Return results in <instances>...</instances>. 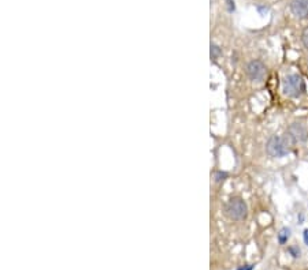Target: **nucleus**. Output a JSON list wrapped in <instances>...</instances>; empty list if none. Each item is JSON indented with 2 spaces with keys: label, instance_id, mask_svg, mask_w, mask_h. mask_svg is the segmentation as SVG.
<instances>
[{
  "label": "nucleus",
  "instance_id": "9",
  "mask_svg": "<svg viewBox=\"0 0 308 270\" xmlns=\"http://www.w3.org/2000/svg\"><path fill=\"white\" fill-rule=\"evenodd\" d=\"M288 251L293 258L300 257V248H297V247H295V245H293V247H289Z\"/></svg>",
  "mask_w": 308,
  "mask_h": 270
},
{
  "label": "nucleus",
  "instance_id": "14",
  "mask_svg": "<svg viewBox=\"0 0 308 270\" xmlns=\"http://www.w3.org/2000/svg\"><path fill=\"white\" fill-rule=\"evenodd\" d=\"M253 269V265H245L243 268H240L238 270H252Z\"/></svg>",
  "mask_w": 308,
  "mask_h": 270
},
{
  "label": "nucleus",
  "instance_id": "6",
  "mask_svg": "<svg viewBox=\"0 0 308 270\" xmlns=\"http://www.w3.org/2000/svg\"><path fill=\"white\" fill-rule=\"evenodd\" d=\"M290 11L296 18L304 19L308 17V0H292Z\"/></svg>",
  "mask_w": 308,
  "mask_h": 270
},
{
  "label": "nucleus",
  "instance_id": "3",
  "mask_svg": "<svg viewBox=\"0 0 308 270\" xmlns=\"http://www.w3.org/2000/svg\"><path fill=\"white\" fill-rule=\"evenodd\" d=\"M247 213H248V207L241 198H231L226 203L225 214L231 220H243L247 217Z\"/></svg>",
  "mask_w": 308,
  "mask_h": 270
},
{
  "label": "nucleus",
  "instance_id": "4",
  "mask_svg": "<svg viewBox=\"0 0 308 270\" xmlns=\"http://www.w3.org/2000/svg\"><path fill=\"white\" fill-rule=\"evenodd\" d=\"M245 73H247V75H248L251 81L262 82L266 78L267 69H266L263 62H260V60H251L250 63L247 64V67H245Z\"/></svg>",
  "mask_w": 308,
  "mask_h": 270
},
{
  "label": "nucleus",
  "instance_id": "13",
  "mask_svg": "<svg viewBox=\"0 0 308 270\" xmlns=\"http://www.w3.org/2000/svg\"><path fill=\"white\" fill-rule=\"evenodd\" d=\"M303 239H304V243L308 245V229H306L304 233H303Z\"/></svg>",
  "mask_w": 308,
  "mask_h": 270
},
{
  "label": "nucleus",
  "instance_id": "12",
  "mask_svg": "<svg viewBox=\"0 0 308 270\" xmlns=\"http://www.w3.org/2000/svg\"><path fill=\"white\" fill-rule=\"evenodd\" d=\"M226 3H227V7H229V11H234V3H233V0H226Z\"/></svg>",
  "mask_w": 308,
  "mask_h": 270
},
{
  "label": "nucleus",
  "instance_id": "11",
  "mask_svg": "<svg viewBox=\"0 0 308 270\" xmlns=\"http://www.w3.org/2000/svg\"><path fill=\"white\" fill-rule=\"evenodd\" d=\"M302 41H303V44H304V47L308 49V27L304 30V32H303Z\"/></svg>",
  "mask_w": 308,
  "mask_h": 270
},
{
  "label": "nucleus",
  "instance_id": "2",
  "mask_svg": "<svg viewBox=\"0 0 308 270\" xmlns=\"http://www.w3.org/2000/svg\"><path fill=\"white\" fill-rule=\"evenodd\" d=\"M283 92L285 95L292 97V98H297L306 92V85L304 81L300 75L297 74H290L285 78L283 81Z\"/></svg>",
  "mask_w": 308,
  "mask_h": 270
},
{
  "label": "nucleus",
  "instance_id": "10",
  "mask_svg": "<svg viewBox=\"0 0 308 270\" xmlns=\"http://www.w3.org/2000/svg\"><path fill=\"white\" fill-rule=\"evenodd\" d=\"M226 177H227V173H226V172H222V171H219V172L215 173V180H217V182H224Z\"/></svg>",
  "mask_w": 308,
  "mask_h": 270
},
{
  "label": "nucleus",
  "instance_id": "1",
  "mask_svg": "<svg viewBox=\"0 0 308 270\" xmlns=\"http://www.w3.org/2000/svg\"><path fill=\"white\" fill-rule=\"evenodd\" d=\"M289 145L290 142L288 138H283L280 135H273V137H270L267 144H266V151L270 157L282 158L290 153Z\"/></svg>",
  "mask_w": 308,
  "mask_h": 270
},
{
  "label": "nucleus",
  "instance_id": "5",
  "mask_svg": "<svg viewBox=\"0 0 308 270\" xmlns=\"http://www.w3.org/2000/svg\"><path fill=\"white\" fill-rule=\"evenodd\" d=\"M308 137L307 128L303 126L302 123H293L290 124L286 131V138L289 142H303Z\"/></svg>",
  "mask_w": 308,
  "mask_h": 270
},
{
  "label": "nucleus",
  "instance_id": "8",
  "mask_svg": "<svg viewBox=\"0 0 308 270\" xmlns=\"http://www.w3.org/2000/svg\"><path fill=\"white\" fill-rule=\"evenodd\" d=\"M222 50L217 44H211V59L212 60H217L219 56H221Z\"/></svg>",
  "mask_w": 308,
  "mask_h": 270
},
{
  "label": "nucleus",
  "instance_id": "7",
  "mask_svg": "<svg viewBox=\"0 0 308 270\" xmlns=\"http://www.w3.org/2000/svg\"><path fill=\"white\" fill-rule=\"evenodd\" d=\"M290 238V229L289 228H282L280 233H278V243L280 245H285Z\"/></svg>",
  "mask_w": 308,
  "mask_h": 270
}]
</instances>
